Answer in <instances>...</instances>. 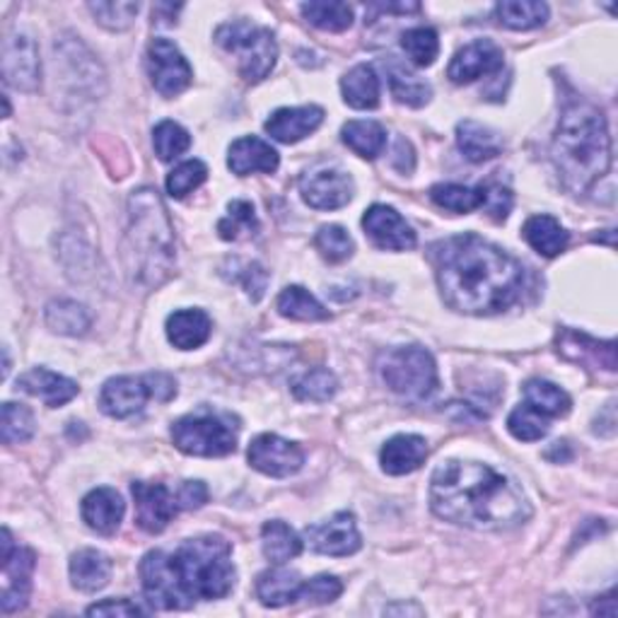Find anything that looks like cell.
<instances>
[{
	"mask_svg": "<svg viewBox=\"0 0 618 618\" xmlns=\"http://www.w3.org/2000/svg\"><path fill=\"white\" fill-rule=\"evenodd\" d=\"M401 47L407 51L413 65L428 69V65L435 63L437 53H440V39H437V32L431 27H413L409 32H403Z\"/></svg>",
	"mask_w": 618,
	"mask_h": 618,
	"instance_id": "39",
	"label": "cell"
},
{
	"mask_svg": "<svg viewBox=\"0 0 618 618\" xmlns=\"http://www.w3.org/2000/svg\"><path fill=\"white\" fill-rule=\"evenodd\" d=\"M305 536L317 554L334 558L353 556L363 546L361 532H358L355 517L351 512H336L331 520L307 526Z\"/></svg>",
	"mask_w": 618,
	"mask_h": 618,
	"instance_id": "15",
	"label": "cell"
},
{
	"mask_svg": "<svg viewBox=\"0 0 618 618\" xmlns=\"http://www.w3.org/2000/svg\"><path fill=\"white\" fill-rule=\"evenodd\" d=\"M324 121V109L317 105L278 109L266 121V133L278 143H298L317 131Z\"/></svg>",
	"mask_w": 618,
	"mask_h": 618,
	"instance_id": "19",
	"label": "cell"
},
{
	"mask_svg": "<svg viewBox=\"0 0 618 618\" xmlns=\"http://www.w3.org/2000/svg\"><path fill=\"white\" fill-rule=\"evenodd\" d=\"M238 280L242 283V288L246 290V295H250L254 302H258L264 298V290H266V283H268V274H266V268L262 264H246L242 268V274L238 276Z\"/></svg>",
	"mask_w": 618,
	"mask_h": 618,
	"instance_id": "51",
	"label": "cell"
},
{
	"mask_svg": "<svg viewBox=\"0 0 618 618\" xmlns=\"http://www.w3.org/2000/svg\"><path fill=\"white\" fill-rule=\"evenodd\" d=\"M131 493L133 500H136V522L148 534H160L174 520L177 512L182 510L179 498L165 483L136 481L131 486Z\"/></svg>",
	"mask_w": 618,
	"mask_h": 618,
	"instance_id": "13",
	"label": "cell"
},
{
	"mask_svg": "<svg viewBox=\"0 0 618 618\" xmlns=\"http://www.w3.org/2000/svg\"><path fill=\"white\" fill-rule=\"evenodd\" d=\"M218 232L220 238L228 242L240 238H254L258 232V220L250 201H232L228 206V216L218 222Z\"/></svg>",
	"mask_w": 618,
	"mask_h": 618,
	"instance_id": "40",
	"label": "cell"
},
{
	"mask_svg": "<svg viewBox=\"0 0 618 618\" xmlns=\"http://www.w3.org/2000/svg\"><path fill=\"white\" fill-rule=\"evenodd\" d=\"M379 375L395 395L409 401L428 399L437 389V365L421 346L391 348L381 355Z\"/></svg>",
	"mask_w": 618,
	"mask_h": 618,
	"instance_id": "8",
	"label": "cell"
},
{
	"mask_svg": "<svg viewBox=\"0 0 618 618\" xmlns=\"http://www.w3.org/2000/svg\"><path fill=\"white\" fill-rule=\"evenodd\" d=\"M554 162L572 194H584L611 167V138L597 107L572 102L560 117L554 138Z\"/></svg>",
	"mask_w": 618,
	"mask_h": 618,
	"instance_id": "5",
	"label": "cell"
},
{
	"mask_svg": "<svg viewBox=\"0 0 618 618\" xmlns=\"http://www.w3.org/2000/svg\"><path fill=\"white\" fill-rule=\"evenodd\" d=\"M550 419H546L544 413H538L536 409H532L530 403H520L508 419V431L522 443H536L546 437L548 428H550Z\"/></svg>",
	"mask_w": 618,
	"mask_h": 618,
	"instance_id": "42",
	"label": "cell"
},
{
	"mask_svg": "<svg viewBox=\"0 0 618 618\" xmlns=\"http://www.w3.org/2000/svg\"><path fill=\"white\" fill-rule=\"evenodd\" d=\"M428 457V443L421 435H395L379 452V464L389 476H407Z\"/></svg>",
	"mask_w": 618,
	"mask_h": 618,
	"instance_id": "24",
	"label": "cell"
},
{
	"mask_svg": "<svg viewBox=\"0 0 618 618\" xmlns=\"http://www.w3.org/2000/svg\"><path fill=\"white\" fill-rule=\"evenodd\" d=\"M145 599L153 609H189L198 599H222L234 587L232 546L222 536L189 538L174 554L150 550L141 560Z\"/></svg>",
	"mask_w": 618,
	"mask_h": 618,
	"instance_id": "3",
	"label": "cell"
},
{
	"mask_svg": "<svg viewBox=\"0 0 618 618\" xmlns=\"http://www.w3.org/2000/svg\"><path fill=\"white\" fill-rule=\"evenodd\" d=\"M148 75L162 97H177L191 85L194 71L170 39H153L148 47Z\"/></svg>",
	"mask_w": 618,
	"mask_h": 618,
	"instance_id": "11",
	"label": "cell"
},
{
	"mask_svg": "<svg viewBox=\"0 0 618 618\" xmlns=\"http://www.w3.org/2000/svg\"><path fill=\"white\" fill-rule=\"evenodd\" d=\"M3 594H0V611L5 616L25 609L32 590V572H35V554L29 548L13 544V534L3 530Z\"/></svg>",
	"mask_w": 618,
	"mask_h": 618,
	"instance_id": "10",
	"label": "cell"
},
{
	"mask_svg": "<svg viewBox=\"0 0 618 618\" xmlns=\"http://www.w3.org/2000/svg\"><path fill=\"white\" fill-rule=\"evenodd\" d=\"M524 240L532 246L534 252H538L546 258H554L560 252H566L568 246V232L564 225L550 216H534L524 222Z\"/></svg>",
	"mask_w": 618,
	"mask_h": 618,
	"instance_id": "29",
	"label": "cell"
},
{
	"mask_svg": "<svg viewBox=\"0 0 618 618\" xmlns=\"http://www.w3.org/2000/svg\"><path fill=\"white\" fill-rule=\"evenodd\" d=\"M213 331V322L204 310H179L167 319V339L179 351H194L201 348Z\"/></svg>",
	"mask_w": 618,
	"mask_h": 618,
	"instance_id": "25",
	"label": "cell"
},
{
	"mask_svg": "<svg viewBox=\"0 0 618 618\" xmlns=\"http://www.w3.org/2000/svg\"><path fill=\"white\" fill-rule=\"evenodd\" d=\"M431 198L440 208L449 213H457V216H464V213L481 208L483 194H481V186L471 189L462 184H437L431 189Z\"/></svg>",
	"mask_w": 618,
	"mask_h": 618,
	"instance_id": "41",
	"label": "cell"
},
{
	"mask_svg": "<svg viewBox=\"0 0 618 618\" xmlns=\"http://www.w3.org/2000/svg\"><path fill=\"white\" fill-rule=\"evenodd\" d=\"M353 179L341 170H317L302 177L300 194L310 208L336 210L353 198Z\"/></svg>",
	"mask_w": 618,
	"mask_h": 618,
	"instance_id": "18",
	"label": "cell"
},
{
	"mask_svg": "<svg viewBox=\"0 0 618 618\" xmlns=\"http://www.w3.org/2000/svg\"><path fill=\"white\" fill-rule=\"evenodd\" d=\"M153 145L157 157H160L162 162H170L191 148V136L184 126H179V123L160 121L153 131Z\"/></svg>",
	"mask_w": 618,
	"mask_h": 618,
	"instance_id": "44",
	"label": "cell"
},
{
	"mask_svg": "<svg viewBox=\"0 0 618 618\" xmlns=\"http://www.w3.org/2000/svg\"><path fill=\"white\" fill-rule=\"evenodd\" d=\"M300 13L324 32H346L353 25V8L348 3H305L300 5Z\"/></svg>",
	"mask_w": 618,
	"mask_h": 618,
	"instance_id": "38",
	"label": "cell"
},
{
	"mask_svg": "<svg viewBox=\"0 0 618 618\" xmlns=\"http://www.w3.org/2000/svg\"><path fill=\"white\" fill-rule=\"evenodd\" d=\"M208 179V167L201 160H186L167 177V191L172 198H184Z\"/></svg>",
	"mask_w": 618,
	"mask_h": 618,
	"instance_id": "47",
	"label": "cell"
},
{
	"mask_svg": "<svg viewBox=\"0 0 618 618\" xmlns=\"http://www.w3.org/2000/svg\"><path fill=\"white\" fill-rule=\"evenodd\" d=\"M177 397V381L167 373H148L141 377L123 375L105 381L99 391V409L109 419H131L145 409L150 399L167 403Z\"/></svg>",
	"mask_w": 618,
	"mask_h": 618,
	"instance_id": "7",
	"label": "cell"
},
{
	"mask_svg": "<svg viewBox=\"0 0 618 618\" xmlns=\"http://www.w3.org/2000/svg\"><path fill=\"white\" fill-rule=\"evenodd\" d=\"M179 505H182L184 510H196L201 505H206L208 500V488L204 481H184L182 488L177 493Z\"/></svg>",
	"mask_w": 618,
	"mask_h": 618,
	"instance_id": "53",
	"label": "cell"
},
{
	"mask_svg": "<svg viewBox=\"0 0 618 618\" xmlns=\"http://www.w3.org/2000/svg\"><path fill=\"white\" fill-rule=\"evenodd\" d=\"M389 85H391V93L399 99L401 105H409V107H423L431 102V95L433 89L428 83H423L419 75H411L399 65H391L389 69Z\"/></svg>",
	"mask_w": 618,
	"mask_h": 618,
	"instance_id": "43",
	"label": "cell"
},
{
	"mask_svg": "<svg viewBox=\"0 0 618 618\" xmlns=\"http://www.w3.org/2000/svg\"><path fill=\"white\" fill-rule=\"evenodd\" d=\"M87 8L97 17L99 25L111 32L129 29L141 10L138 3H89Z\"/></svg>",
	"mask_w": 618,
	"mask_h": 618,
	"instance_id": "48",
	"label": "cell"
},
{
	"mask_svg": "<svg viewBox=\"0 0 618 618\" xmlns=\"http://www.w3.org/2000/svg\"><path fill=\"white\" fill-rule=\"evenodd\" d=\"M278 165H280L278 153L262 138L244 136L230 145L228 167L232 170V174L238 177H246L254 172L274 174L278 170Z\"/></svg>",
	"mask_w": 618,
	"mask_h": 618,
	"instance_id": "22",
	"label": "cell"
},
{
	"mask_svg": "<svg viewBox=\"0 0 618 618\" xmlns=\"http://www.w3.org/2000/svg\"><path fill=\"white\" fill-rule=\"evenodd\" d=\"M174 228L155 189H138L129 198V225L123 238V264L133 286L160 288L174 274Z\"/></svg>",
	"mask_w": 618,
	"mask_h": 618,
	"instance_id": "4",
	"label": "cell"
},
{
	"mask_svg": "<svg viewBox=\"0 0 618 618\" xmlns=\"http://www.w3.org/2000/svg\"><path fill=\"white\" fill-rule=\"evenodd\" d=\"M172 440L191 457H225L238 447V425L228 413L204 407L174 421Z\"/></svg>",
	"mask_w": 618,
	"mask_h": 618,
	"instance_id": "6",
	"label": "cell"
},
{
	"mask_svg": "<svg viewBox=\"0 0 618 618\" xmlns=\"http://www.w3.org/2000/svg\"><path fill=\"white\" fill-rule=\"evenodd\" d=\"M502 69V49L490 39H476L455 53L447 75L457 85L474 83L483 75L498 73Z\"/></svg>",
	"mask_w": 618,
	"mask_h": 618,
	"instance_id": "17",
	"label": "cell"
},
{
	"mask_svg": "<svg viewBox=\"0 0 618 618\" xmlns=\"http://www.w3.org/2000/svg\"><path fill=\"white\" fill-rule=\"evenodd\" d=\"M35 435V415L22 403H3V443L20 445Z\"/></svg>",
	"mask_w": 618,
	"mask_h": 618,
	"instance_id": "46",
	"label": "cell"
},
{
	"mask_svg": "<svg viewBox=\"0 0 618 618\" xmlns=\"http://www.w3.org/2000/svg\"><path fill=\"white\" fill-rule=\"evenodd\" d=\"M496 15L500 25L517 32H526L544 25L548 20V5L534 3V0H502V3L496 5Z\"/></svg>",
	"mask_w": 618,
	"mask_h": 618,
	"instance_id": "36",
	"label": "cell"
},
{
	"mask_svg": "<svg viewBox=\"0 0 618 618\" xmlns=\"http://www.w3.org/2000/svg\"><path fill=\"white\" fill-rule=\"evenodd\" d=\"M431 508L445 522L502 532L530 520V502L512 478L478 462H447L433 471Z\"/></svg>",
	"mask_w": 618,
	"mask_h": 618,
	"instance_id": "2",
	"label": "cell"
},
{
	"mask_svg": "<svg viewBox=\"0 0 618 618\" xmlns=\"http://www.w3.org/2000/svg\"><path fill=\"white\" fill-rule=\"evenodd\" d=\"M524 403H530L532 409L544 413L546 419H564L570 413L572 401L568 391L560 389L554 381L546 379H530L524 385Z\"/></svg>",
	"mask_w": 618,
	"mask_h": 618,
	"instance_id": "33",
	"label": "cell"
},
{
	"mask_svg": "<svg viewBox=\"0 0 618 618\" xmlns=\"http://www.w3.org/2000/svg\"><path fill=\"white\" fill-rule=\"evenodd\" d=\"M216 41L220 47L238 56L240 73L246 83H258L276 69L278 44L271 32L256 27L252 22H228L218 27Z\"/></svg>",
	"mask_w": 618,
	"mask_h": 618,
	"instance_id": "9",
	"label": "cell"
},
{
	"mask_svg": "<svg viewBox=\"0 0 618 618\" xmlns=\"http://www.w3.org/2000/svg\"><path fill=\"white\" fill-rule=\"evenodd\" d=\"M262 548H264V556L271 560V564L283 566L288 564V560L298 558L302 554V538L286 522L274 520V522L264 524Z\"/></svg>",
	"mask_w": 618,
	"mask_h": 618,
	"instance_id": "31",
	"label": "cell"
},
{
	"mask_svg": "<svg viewBox=\"0 0 618 618\" xmlns=\"http://www.w3.org/2000/svg\"><path fill=\"white\" fill-rule=\"evenodd\" d=\"M69 570L75 590L95 594L107 587V582L111 578V560L102 554V550L83 548L77 550V554H73Z\"/></svg>",
	"mask_w": 618,
	"mask_h": 618,
	"instance_id": "26",
	"label": "cell"
},
{
	"mask_svg": "<svg viewBox=\"0 0 618 618\" xmlns=\"http://www.w3.org/2000/svg\"><path fill=\"white\" fill-rule=\"evenodd\" d=\"M457 143L469 162L493 160V157H498L502 150L498 133L471 119L457 123Z\"/></svg>",
	"mask_w": 618,
	"mask_h": 618,
	"instance_id": "28",
	"label": "cell"
},
{
	"mask_svg": "<svg viewBox=\"0 0 618 618\" xmlns=\"http://www.w3.org/2000/svg\"><path fill=\"white\" fill-rule=\"evenodd\" d=\"M314 246H317L319 254L331 264L346 262V258L353 256L355 250L351 234H348L341 225H324L317 232V238H314Z\"/></svg>",
	"mask_w": 618,
	"mask_h": 618,
	"instance_id": "45",
	"label": "cell"
},
{
	"mask_svg": "<svg viewBox=\"0 0 618 618\" xmlns=\"http://www.w3.org/2000/svg\"><path fill=\"white\" fill-rule=\"evenodd\" d=\"M336 391H339V379L324 367L307 369V373H302L300 377L292 379V395H295L300 401L324 403L334 399Z\"/></svg>",
	"mask_w": 618,
	"mask_h": 618,
	"instance_id": "37",
	"label": "cell"
},
{
	"mask_svg": "<svg viewBox=\"0 0 618 618\" xmlns=\"http://www.w3.org/2000/svg\"><path fill=\"white\" fill-rule=\"evenodd\" d=\"M300 590H302L300 572L288 570V568L266 570L256 580L258 602H262L264 606H271V609H278V606L298 602Z\"/></svg>",
	"mask_w": 618,
	"mask_h": 618,
	"instance_id": "27",
	"label": "cell"
},
{
	"mask_svg": "<svg viewBox=\"0 0 618 618\" xmlns=\"http://www.w3.org/2000/svg\"><path fill=\"white\" fill-rule=\"evenodd\" d=\"M17 389H22L29 397L41 399L49 409L63 407V403L75 399L77 391H81V387H77L73 379L56 375L51 373V369H44V367L29 369V373L22 375L17 379Z\"/></svg>",
	"mask_w": 618,
	"mask_h": 618,
	"instance_id": "23",
	"label": "cell"
},
{
	"mask_svg": "<svg viewBox=\"0 0 618 618\" xmlns=\"http://www.w3.org/2000/svg\"><path fill=\"white\" fill-rule=\"evenodd\" d=\"M123 512H126V505H123L114 488H95L93 493H87L81 508L83 522L93 532L105 536H111L119 530Z\"/></svg>",
	"mask_w": 618,
	"mask_h": 618,
	"instance_id": "21",
	"label": "cell"
},
{
	"mask_svg": "<svg viewBox=\"0 0 618 618\" xmlns=\"http://www.w3.org/2000/svg\"><path fill=\"white\" fill-rule=\"evenodd\" d=\"M276 307L283 317L295 322H327L331 317L329 310L302 286H288L278 295Z\"/></svg>",
	"mask_w": 618,
	"mask_h": 618,
	"instance_id": "32",
	"label": "cell"
},
{
	"mask_svg": "<svg viewBox=\"0 0 618 618\" xmlns=\"http://www.w3.org/2000/svg\"><path fill=\"white\" fill-rule=\"evenodd\" d=\"M341 93L348 107L375 109L379 105V77L373 65H355L341 81Z\"/></svg>",
	"mask_w": 618,
	"mask_h": 618,
	"instance_id": "30",
	"label": "cell"
},
{
	"mask_svg": "<svg viewBox=\"0 0 618 618\" xmlns=\"http://www.w3.org/2000/svg\"><path fill=\"white\" fill-rule=\"evenodd\" d=\"M341 136L348 148L365 160H375L387 145V131L377 121H348Z\"/></svg>",
	"mask_w": 618,
	"mask_h": 618,
	"instance_id": "35",
	"label": "cell"
},
{
	"mask_svg": "<svg viewBox=\"0 0 618 618\" xmlns=\"http://www.w3.org/2000/svg\"><path fill=\"white\" fill-rule=\"evenodd\" d=\"M481 208L488 210V216H493L496 220H505L510 216L512 210V194L510 189H505L500 184H486L481 186Z\"/></svg>",
	"mask_w": 618,
	"mask_h": 618,
	"instance_id": "50",
	"label": "cell"
},
{
	"mask_svg": "<svg viewBox=\"0 0 618 618\" xmlns=\"http://www.w3.org/2000/svg\"><path fill=\"white\" fill-rule=\"evenodd\" d=\"M93 317L75 300H53L47 305V327L61 336H85Z\"/></svg>",
	"mask_w": 618,
	"mask_h": 618,
	"instance_id": "34",
	"label": "cell"
},
{
	"mask_svg": "<svg viewBox=\"0 0 618 618\" xmlns=\"http://www.w3.org/2000/svg\"><path fill=\"white\" fill-rule=\"evenodd\" d=\"M343 592V584L339 578L334 575H317L312 578L310 582H302V590H300V597L298 599H305L312 606H322V604H331L341 597Z\"/></svg>",
	"mask_w": 618,
	"mask_h": 618,
	"instance_id": "49",
	"label": "cell"
},
{
	"mask_svg": "<svg viewBox=\"0 0 618 618\" xmlns=\"http://www.w3.org/2000/svg\"><path fill=\"white\" fill-rule=\"evenodd\" d=\"M433 264L445 305L455 312L488 317L512 307L522 295V264L478 234L435 244Z\"/></svg>",
	"mask_w": 618,
	"mask_h": 618,
	"instance_id": "1",
	"label": "cell"
},
{
	"mask_svg": "<svg viewBox=\"0 0 618 618\" xmlns=\"http://www.w3.org/2000/svg\"><path fill=\"white\" fill-rule=\"evenodd\" d=\"M3 77L20 93H37L41 83L39 49L27 35H10L3 44Z\"/></svg>",
	"mask_w": 618,
	"mask_h": 618,
	"instance_id": "14",
	"label": "cell"
},
{
	"mask_svg": "<svg viewBox=\"0 0 618 618\" xmlns=\"http://www.w3.org/2000/svg\"><path fill=\"white\" fill-rule=\"evenodd\" d=\"M246 457H250V464L256 471L271 478H288L298 474L302 464H305V452H302L300 445L283 440V437L274 433L254 437Z\"/></svg>",
	"mask_w": 618,
	"mask_h": 618,
	"instance_id": "12",
	"label": "cell"
},
{
	"mask_svg": "<svg viewBox=\"0 0 618 618\" xmlns=\"http://www.w3.org/2000/svg\"><path fill=\"white\" fill-rule=\"evenodd\" d=\"M363 228L369 240H373L379 250L387 252H409L415 246V232L411 225L401 218L391 206H373L365 210Z\"/></svg>",
	"mask_w": 618,
	"mask_h": 618,
	"instance_id": "16",
	"label": "cell"
},
{
	"mask_svg": "<svg viewBox=\"0 0 618 618\" xmlns=\"http://www.w3.org/2000/svg\"><path fill=\"white\" fill-rule=\"evenodd\" d=\"M558 351L564 353L572 363H590L602 367L606 373H616V343L614 341H597L590 339L587 334L578 331H560L558 334Z\"/></svg>",
	"mask_w": 618,
	"mask_h": 618,
	"instance_id": "20",
	"label": "cell"
},
{
	"mask_svg": "<svg viewBox=\"0 0 618 618\" xmlns=\"http://www.w3.org/2000/svg\"><path fill=\"white\" fill-rule=\"evenodd\" d=\"M87 616H138L145 614L138 604H133L129 599H105L99 604H93L85 611Z\"/></svg>",
	"mask_w": 618,
	"mask_h": 618,
	"instance_id": "52",
	"label": "cell"
}]
</instances>
